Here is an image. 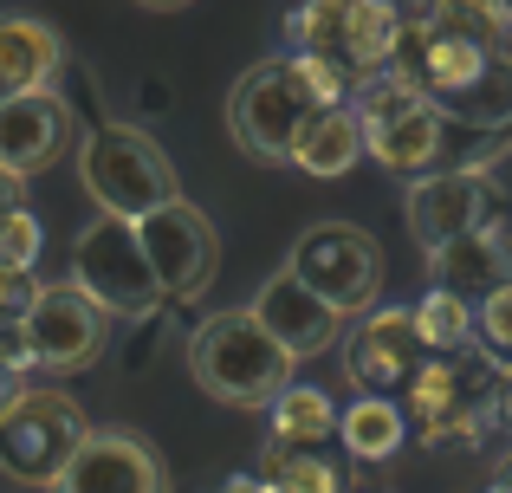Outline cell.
I'll use <instances>...</instances> for the list:
<instances>
[{
	"mask_svg": "<svg viewBox=\"0 0 512 493\" xmlns=\"http://www.w3.org/2000/svg\"><path fill=\"white\" fill-rule=\"evenodd\" d=\"M292 364H299V357H292L253 312H214V318H201L195 338H188V370H195V383L214 403H234V409H266L292 383Z\"/></svg>",
	"mask_w": 512,
	"mask_h": 493,
	"instance_id": "obj_1",
	"label": "cell"
},
{
	"mask_svg": "<svg viewBox=\"0 0 512 493\" xmlns=\"http://www.w3.org/2000/svg\"><path fill=\"white\" fill-rule=\"evenodd\" d=\"M415 364H422V331H415V312H402V305L370 312L344 338V370L363 396H389L396 383L415 377Z\"/></svg>",
	"mask_w": 512,
	"mask_h": 493,
	"instance_id": "obj_11",
	"label": "cell"
},
{
	"mask_svg": "<svg viewBox=\"0 0 512 493\" xmlns=\"http://www.w3.org/2000/svg\"><path fill=\"white\" fill-rule=\"evenodd\" d=\"M363 156V124L350 104H325V111H312L299 124V137H292V163L305 169V176L331 182V176H350Z\"/></svg>",
	"mask_w": 512,
	"mask_h": 493,
	"instance_id": "obj_18",
	"label": "cell"
},
{
	"mask_svg": "<svg viewBox=\"0 0 512 493\" xmlns=\"http://www.w3.org/2000/svg\"><path fill=\"white\" fill-rule=\"evenodd\" d=\"M312 111H325V104L305 91L299 65L266 59L234 85V98H227V130H234V143L247 156H260V163H292V137H299V124Z\"/></svg>",
	"mask_w": 512,
	"mask_h": 493,
	"instance_id": "obj_6",
	"label": "cell"
},
{
	"mask_svg": "<svg viewBox=\"0 0 512 493\" xmlns=\"http://www.w3.org/2000/svg\"><path fill=\"white\" fill-rule=\"evenodd\" d=\"M344 7H350V0H299V7L286 13L292 52H318V59L344 65Z\"/></svg>",
	"mask_w": 512,
	"mask_h": 493,
	"instance_id": "obj_23",
	"label": "cell"
},
{
	"mask_svg": "<svg viewBox=\"0 0 512 493\" xmlns=\"http://www.w3.org/2000/svg\"><path fill=\"white\" fill-rule=\"evenodd\" d=\"M338 435L357 461H389L402 448V435H409V422H402V409L389 396H357L338 416Z\"/></svg>",
	"mask_w": 512,
	"mask_h": 493,
	"instance_id": "obj_21",
	"label": "cell"
},
{
	"mask_svg": "<svg viewBox=\"0 0 512 493\" xmlns=\"http://www.w3.org/2000/svg\"><path fill=\"white\" fill-rule=\"evenodd\" d=\"M493 221V182L480 169H454V176H428L409 189V234L435 253L441 241Z\"/></svg>",
	"mask_w": 512,
	"mask_h": 493,
	"instance_id": "obj_13",
	"label": "cell"
},
{
	"mask_svg": "<svg viewBox=\"0 0 512 493\" xmlns=\"http://www.w3.org/2000/svg\"><path fill=\"white\" fill-rule=\"evenodd\" d=\"M286 273L299 286H312L331 312H363L376 299V286H383V253L357 221H318V228L299 234Z\"/></svg>",
	"mask_w": 512,
	"mask_h": 493,
	"instance_id": "obj_7",
	"label": "cell"
},
{
	"mask_svg": "<svg viewBox=\"0 0 512 493\" xmlns=\"http://www.w3.org/2000/svg\"><path fill=\"white\" fill-rule=\"evenodd\" d=\"M266 481H273L279 493H344V481H338V468H331L318 448H286V442H273L266 448Z\"/></svg>",
	"mask_w": 512,
	"mask_h": 493,
	"instance_id": "obj_24",
	"label": "cell"
},
{
	"mask_svg": "<svg viewBox=\"0 0 512 493\" xmlns=\"http://www.w3.org/2000/svg\"><path fill=\"white\" fill-rule=\"evenodd\" d=\"M253 487H260V481H253V474H234V481H227L221 493H253Z\"/></svg>",
	"mask_w": 512,
	"mask_h": 493,
	"instance_id": "obj_30",
	"label": "cell"
},
{
	"mask_svg": "<svg viewBox=\"0 0 512 493\" xmlns=\"http://www.w3.org/2000/svg\"><path fill=\"white\" fill-rule=\"evenodd\" d=\"M72 286L98 305L104 318H150L163 305V286H156V266L143 253L137 228L117 215H98L72 247Z\"/></svg>",
	"mask_w": 512,
	"mask_h": 493,
	"instance_id": "obj_4",
	"label": "cell"
},
{
	"mask_svg": "<svg viewBox=\"0 0 512 493\" xmlns=\"http://www.w3.org/2000/svg\"><path fill=\"white\" fill-rule=\"evenodd\" d=\"M72 150V104L59 91H26L0 104V169L39 176Z\"/></svg>",
	"mask_w": 512,
	"mask_h": 493,
	"instance_id": "obj_12",
	"label": "cell"
},
{
	"mask_svg": "<svg viewBox=\"0 0 512 493\" xmlns=\"http://www.w3.org/2000/svg\"><path fill=\"white\" fill-rule=\"evenodd\" d=\"M253 318H260L266 331H273L279 344H286L292 357H318V351H331L338 344V325H344V312H331L325 299H318L312 286H299L292 273H273L260 286V299L247 305Z\"/></svg>",
	"mask_w": 512,
	"mask_h": 493,
	"instance_id": "obj_14",
	"label": "cell"
},
{
	"mask_svg": "<svg viewBox=\"0 0 512 493\" xmlns=\"http://www.w3.org/2000/svg\"><path fill=\"white\" fill-rule=\"evenodd\" d=\"M402 46H415V65H409V72L422 78V91L435 104H467L493 78V52L487 46L441 39V33H415V26H402Z\"/></svg>",
	"mask_w": 512,
	"mask_h": 493,
	"instance_id": "obj_17",
	"label": "cell"
},
{
	"mask_svg": "<svg viewBox=\"0 0 512 493\" xmlns=\"http://www.w3.org/2000/svg\"><path fill=\"white\" fill-rule=\"evenodd\" d=\"M104 331H111V318L78 286H39L33 305H26V318H20V338H26V351H33V364L59 370V377L65 370H85L91 357L104 351Z\"/></svg>",
	"mask_w": 512,
	"mask_h": 493,
	"instance_id": "obj_8",
	"label": "cell"
},
{
	"mask_svg": "<svg viewBox=\"0 0 512 493\" xmlns=\"http://www.w3.org/2000/svg\"><path fill=\"white\" fill-rule=\"evenodd\" d=\"M428 273H435L441 292H454V299H493V292L512 279V241L506 228H467L454 234V241H441L428 253Z\"/></svg>",
	"mask_w": 512,
	"mask_h": 493,
	"instance_id": "obj_16",
	"label": "cell"
},
{
	"mask_svg": "<svg viewBox=\"0 0 512 493\" xmlns=\"http://www.w3.org/2000/svg\"><path fill=\"white\" fill-rule=\"evenodd\" d=\"M402 59V7L396 0H350L344 7V72L370 78Z\"/></svg>",
	"mask_w": 512,
	"mask_h": 493,
	"instance_id": "obj_19",
	"label": "cell"
},
{
	"mask_svg": "<svg viewBox=\"0 0 512 493\" xmlns=\"http://www.w3.org/2000/svg\"><path fill=\"white\" fill-rule=\"evenodd\" d=\"M26 208V176H13V169H0V221L20 215Z\"/></svg>",
	"mask_w": 512,
	"mask_h": 493,
	"instance_id": "obj_28",
	"label": "cell"
},
{
	"mask_svg": "<svg viewBox=\"0 0 512 493\" xmlns=\"http://www.w3.org/2000/svg\"><path fill=\"white\" fill-rule=\"evenodd\" d=\"M506 416H512V383H506Z\"/></svg>",
	"mask_w": 512,
	"mask_h": 493,
	"instance_id": "obj_33",
	"label": "cell"
},
{
	"mask_svg": "<svg viewBox=\"0 0 512 493\" xmlns=\"http://www.w3.org/2000/svg\"><path fill=\"white\" fill-rule=\"evenodd\" d=\"M357 124H363V150L376 156L383 169H396V176H415V169H428L441 156V137H448V117H441V104L422 91V78L409 72V65H383V72L357 78Z\"/></svg>",
	"mask_w": 512,
	"mask_h": 493,
	"instance_id": "obj_2",
	"label": "cell"
},
{
	"mask_svg": "<svg viewBox=\"0 0 512 493\" xmlns=\"http://www.w3.org/2000/svg\"><path fill=\"white\" fill-rule=\"evenodd\" d=\"M52 493H169V474L143 435L91 429L78 455L65 461V474L52 481Z\"/></svg>",
	"mask_w": 512,
	"mask_h": 493,
	"instance_id": "obj_10",
	"label": "cell"
},
{
	"mask_svg": "<svg viewBox=\"0 0 512 493\" xmlns=\"http://www.w3.org/2000/svg\"><path fill=\"white\" fill-rule=\"evenodd\" d=\"M20 390H26V383H20V370H13L7 357H0V416L13 409V396H20Z\"/></svg>",
	"mask_w": 512,
	"mask_h": 493,
	"instance_id": "obj_29",
	"label": "cell"
},
{
	"mask_svg": "<svg viewBox=\"0 0 512 493\" xmlns=\"http://www.w3.org/2000/svg\"><path fill=\"white\" fill-rule=\"evenodd\" d=\"M39 247H46V228H39L33 208H20V215L0 221V260H13V266H26V273H33Z\"/></svg>",
	"mask_w": 512,
	"mask_h": 493,
	"instance_id": "obj_26",
	"label": "cell"
},
{
	"mask_svg": "<svg viewBox=\"0 0 512 493\" xmlns=\"http://www.w3.org/2000/svg\"><path fill=\"white\" fill-rule=\"evenodd\" d=\"M480 338H487L500 357H512V279L493 292V299H480Z\"/></svg>",
	"mask_w": 512,
	"mask_h": 493,
	"instance_id": "obj_27",
	"label": "cell"
},
{
	"mask_svg": "<svg viewBox=\"0 0 512 493\" xmlns=\"http://www.w3.org/2000/svg\"><path fill=\"white\" fill-rule=\"evenodd\" d=\"M487 493H506V487H500V481H493V487H487Z\"/></svg>",
	"mask_w": 512,
	"mask_h": 493,
	"instance_id": "obj_34",
	"label": "cell"
},
{
	"mask_svg": "<svg viewBox=\"0 0 512 493\" xmlns=\"http://www.w3.org/2000/svg\"><path fill=\"white\" fill-rule=\"evenodd\" d=\"M402 26H415V33H441V39H467V46H500L512 13L506 0H428V7L402 13Z\"/></svg>",
	"mask_w": 512,
	"mask_h": 493,
	"instance_id": "obj_20",
	"label": "cell"
},
{
	"mask_svg": "<svg viewBox=\"0 0 512 493\" xmlns=\"http://www.w3.org/2000/svg\"><path fill=\"white\" fill-rule=\"evenodd\" d=\"M85 435V409L65 390H20L13 409L0 416V468L20 487H52Z\"/></svg>",
	"mask_w": 512,
	"mask_h": 493,
	"instance_id": "obj_5",
	"label": "cell"
},
{
	"mask_svg": "<svg viewBox=\"0 0 512 493\" xmlns=\"http://www.w3.org/2000/svg\"><path fill=\"white\" fill-rule=\"evenodd\" d=\"M137 241H143V253H150V266H156L163 299H195V292H208L221 241H214V221L201 215V208H188V202L156 208V215L137 221Z\"/></svg>",
	"mask_w": 512,
	"mask_h": 493,
	"instance_id": "obj_9",
	"label": "cell"
},
{
	"mask_svg": "<svg viewBox=\"0 0 512 493\" xmlns=\"http://www.w3.org/2000/svg\"><path fill=\"white\" fill-rule=\"evenodd\" d=\"M65 39L39 13H0V104L26 91H59Z\"/></svg>",
	"mask_w": 512,
	"mask_h": 493,
	"instance_id": "obj_15",
	"label": "cell"
},
{
	"mask_svg": "<svg viewBox=\"0 0 512 493\" xmlns=\"http://www.w3.org/2000/svg\"><path fill=\"white\" fill-rule=\"evenodd\" d=\"M325 435H338V409H331V396L312 390V383H286V390L273 396V442L318 448Z\"/></svg>",
	"mask_w": 512,
	"mask_h": 493,
	"instance_id": "obj_22",
	"label": "cell"
},
{
	"mask_svg": "<svg viewBox=\"0 0 512 493\" xmlns=\"http://www.w3.org/2000/svg\"><path fill=\"white\" fill-rule=\"evenodd\" d=\"M500 487H506V493H512V461H506V468H500Z\"/></svg>",
	"mask_w": 512,
	"mask_h": 493,
	"instance_id": "obj_32",
	"label": "cell"
},
{
	"mask_svg": "<svg viewBox=\"0 0 512 493\" xmlns=\"http://www.w3.org/2000/svg\"><path fill=\"white\" fill-rule=\"evenodd\" d=\"M78 176H85L91 202H98L104 215L130 221V228H137L143 215H156V208L182 202L175 163L163 156V143L137 124H98L91 130V143L78 150Z\"/></svg>",
	"mask_w": 512,
	"mask_h": 493,
	"instance_id": "obj_3",
	"label": "cell"
},
{
	"mask_svg": "<svg viewBox=\"0 0 512 493\" xmlns=\"http://www.w3.org/2000/svg\"><path fill=\"white\" fill-rule=\"evenodd\" d=\"M415 331H422V351H461V344L474 338V312H467V299H454V292L435 286L415 305Z\"/></svg>",
	"mask_w": 512,
	"mask_h": 493,
	"instance_id": "obj_25",
	"label": "cell"
},
{
	"mask_svg": "<svg viewBox=\"0 0 512 493\" xmlns=\"http://www.w3.org/2000/svg\"><path fill=\"white\" fill-rule=\"evenodd\" d=\"M137 7H150V13H175V7H188V0H137Z\"/></svg>",
	"mask_w": 512,
	"mask_h": 493,
	"instance_id": "obj_31",
	"label": "cell"
}]
</instances>
